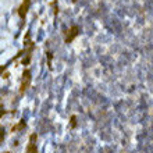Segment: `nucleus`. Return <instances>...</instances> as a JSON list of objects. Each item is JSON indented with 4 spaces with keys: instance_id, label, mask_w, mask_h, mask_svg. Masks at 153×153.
<instances>
[{
    "instance_id": "f03ea898",
    "label": "nucleus",
    "mask_w": 153,
    "mask_h": 153,
    "mask_svg": "<svg viewBox=\"0 0 153 153\" xmlns=\"http://www.w3.org/2000/svg\"><path fill=\"white\" fill-rule=\"evenodd\" d=\"M29 82H31V72L29 71H25L24 79H22V85H21V92H24V90L27 89V86L29 85Z\"/></svg>"
},
{
    "instance_id": "7ed1b4c3",
    "label": "nucleus",
    "mask_w": 153,
    "mask_h": 153,
    "mask_svg": "<svg viewBox=\"0 0 153 153\" xmlns=\"http://www.w3.org/2000/svg\"><path fill=\"white\" fill-rule=\"evenodd\" d=\"M0 116H3V111H2V110H0Z\"/></svg>"
},
{
    "instance_id": "f257e3e1",
    "label": "nucleus",
    "mask_w": 153,
    "mask_h": 153,
    "mask_svg": "<svg viewBox=\"0 0 153 153\" xmlns=\"http://www.w3.org/2000/svg\"><path fill=\"white\" fill-rule=\"evenodd\" d=\"M36 135L35 134H32L31 135V139H29V145H28L27 147V152L28 153H36Z\"/></svg>"
}]
</instances>
